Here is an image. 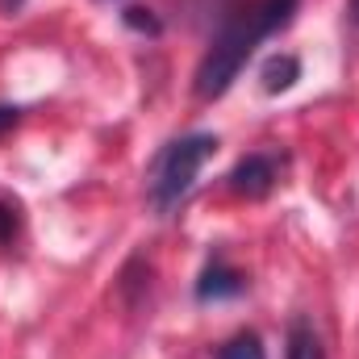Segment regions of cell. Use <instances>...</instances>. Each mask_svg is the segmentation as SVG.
<instances>
[{"label": "cell", "mask_w": 359, "mask_h": 359, "mask_svg": "<svg viewBox=\"0 0 359 359\" xmlns=\"http://www.w3.org/2000/svg\"><path fill=\"white\" fill-rule=\"evenodd\" d=\"M297 13V0H264L238 17H230L222 25V34L213 38V46L205 50L201 67H196V80L192 92L201 100H217L222 92H230V84L238 80V72L247 67V59L255 55V46L271 38L276 29H284Z\"/></svg>", "instance_id": "cell-1"}, {"label": "cell", "mask_w": 359, "mask_h": 359, "mask_svg": "<svg viewBox=\"0 0 359 359\" xmlns=\"http://www.w3.org/2000/svg\"><path fill=\"white\" fill-rule=\"evenodd\" d=\"M217 151V138L213 134H184L176 142H168L151 172H147V201L155 213H172L180 201L192 192V184L201 176V168L209 163V155Z\"/></svg>", "instance_id": "cell-2"}, {"label": "cell", "mask_w": 359, "mask_h": 359, "mask_svg": "<svg viewBox=\"0 0 359 359\" xmlns=\"http://www.w3.org/2000/svg\"><path fill=\"white\" fill-rule=\"evenodd\" d=\"M226 180H230V192H234V196L259 201V196H268L271 188H276V180H280V159H276L271 151L243 155V159L234 163V172H230Z\"/></svg>", "instance_id": "cell-3"}, {"label": "cell", "mask_w": 359, "mask_h": 359, "mask_svg": "<svg viewBox=\"0 0 359 359\" xmlns=\"http://www.w3.org/2000/svg\"><path fill=\"white\" fill-rule=\"evenodd\" d=\"M243 288H247V276L217 255L205 264L201 280H196V301H226V297H238Z\"/></svg>", "instance_id": "cell-4"}, {"label": "cell", "mask_w": 359, "mask_h": 359, "mask_svg": "<svg viewBox=\"0 0 359 359\" xmlns=\"http://www.w3.org/2000/svg\"><path fill=\"white\" fill-rule=\"evenodd\" d=\"M284 359H326L322 351V339L318 330L305 322V318H292L288 322V339H284Z\"/></svg>", "instance_id": "cell-5"}, {"label": "cell", "mask_w": 359, "mask_h": 359, "mask_svg": "<svg viewBox=\"0 0 359 359\" xmlns=\"http://www.w3.org/2000/svg\"><path fill=\"white\" fill-rule=\"evenodd\" d=\"M301 80V59L297 55H271L264 63V88L268 92H288Z\"/></svg>", "instance_id": "cell-6"}, {"label": "cell", "mask_w": 359, "mask_h": 359, "mask_svg": "<svg viewBox=\"0 0 359 359\" xmlns=\"http://www.w3.org/2000/svg\"><path fill=\"white\" fill-rule=\"evenodd\" d=\"M21 226H25L21 201L8 196V192H0V247H13V243L21 238Z\"/></svg>", "instance_id": "cell-7"}, {"label": "cell", "mask_w": 359, "mask_h": 359, "mask_svg": "<svg viewBox=\"0 0 359 359\" xmlns=\"http://www.w3.org/2000/svg\"><path fill=\"white\" fill-rule=\"evenodd\" d=\"M217 359H268V351H264L259 334H238L217 351Z\"/></svg>", "instance_id": "cell-8"}, {"label": "cell", "mask_w": 359, "mask_h": 359, "mask_svg": "<svg viewBox=\"0 0 359 359\" xmlns=\"http://www.w3.org/2000/svg\"><path fill=\"white\" fill-rule=\"evenodd\" d=\"M126 25L147 29V34H159V21L151 17V8H126Z\"/></svg>", "instance_id": "cell-9"}, {"label": "cell", "mask_w": 359, "mask_h": 359, "mask_svg": "<svg viewBox=\"0 0 359 359\" xmlns=\"http://www.w3.org/2000/svg\"><path fill=\"white\" fill-rule=\"evenodd\" d=\"M17 121H21V109H17V104H0V138H4Z\"/></svg>", "instance_id": "cell-10"}, {"label": "cell", "mask_w": 359, "mask_h": 359, "mask_svg": "<svg viewBox=\"0 0 359 359\" xmlns=\"http://www.w3.org/2000/svg\"><path fill=\"white\" fill-rule=\"evenodd\" d=\"M351 17L359 21V0H351Z\"/></svg>", "instance_id": "cell-11"}]
</instances>
